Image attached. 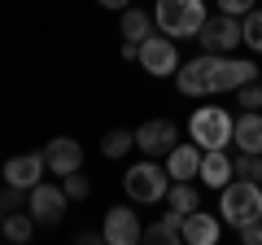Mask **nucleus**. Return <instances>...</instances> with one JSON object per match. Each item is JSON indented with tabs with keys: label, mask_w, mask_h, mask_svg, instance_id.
Instances as JSON below:
<instances>
[{
	"label": "nucleus",
	"mask_w": 262,
	"mask_h": 245,
	"mask_svg": "<svg viewBox=\"0 0 262 245\" xmlns=\"http://www.w3.org/2000/svg\"><path fill=\"white\" fill-rule=\"evenodd\" d=\"M206 0H158V9H153V27L170 39H188L201 31L206 22Z\"/></svg>",
	"instance_id": "f257e3e1"
},
{
	"label": "nucleus",
	"mask_w": 262,
	"mask_h": 245,
	"mask_svg": "<svg viewBox=\"0 0 262 245\" xmlns=\"http://www.w3.org/2000/svg\"><path fill=\"white\" fill-rule=\"evenodd\" d=\"M219 215L232 228H245V223H253V219H262V184L258 179H241V175H236L232 184H223Z\"/></svg>",
	"instance_id": "f03ea898"
},
{
	"label": "nucleus",
	"mask_w": 262,
	"mask_h": 245,
	"mask_svg": "<svg viewBox=\"0 0 262 245\" xmlns=\"http://www.w3.org/2000/svg\"><path fill=\"white\" fill-rule=\"evenodd\" d=\"M232 127H236V118L227 110H219V105H206V110H196L188 118V136L201 149H227L232 145Z\"/></svg>",
	"instance_id": "7ed1b4c3"
},
{
	"label": "nucleus",
	"mask_w": 262,
	"mask_h": 245,
	"mask_svg": "<svg viewBox=\"0 0 262 245\" xmlns=\"http://www.w3.org/2000/svg\"><path fill=\"white\" fill-rule=\"evenodd\" d=\"M122 189H127V197L131 201H162L166 197V189H170V171L166 167H158L153 158H144V162H136V167L122 175Z\"/></svg>",
	"instance_id": "20e7f679"
},
{
	"label": "nucleus",
	"mask_w": 262,
	"mask_h": 245,
	"mask_svg": "<svg viewBox=\"0 0 262 245\" xmlns=\"http://www.w3.org/2000/svg\"><path fill=\"white\" fill-rule=\"evenodd\" d=\"M219 62L223 53H201L196 62H188L184 70H175V84L184 96H210L219 88Z\"/></svg>",
	"instance_id": "39448f33"
},
{
	"label": "nucleus",
	"mask_w": 262,
	"mask_h": 245,
	"mask_svg": "<svg viewBox=\"0 0 262 245\" xmlns=\"http://www.w3.org/2000/svg\"><path fill=\"white\" fill-rule=\"evenodd\" d=\"M196 39H201L206 53H232L236 44H245V39H241V18L219 9V18H206V22H201Z\"/></svg>",
	"instance_id": "423d86ee"
},
{
	"label": "nucleus",
	"mask_w": 262,
	"mask_h": 245,
	"mask_svg": "<svg viewBox=\"0 0 262 245\" xmlns=\"http://www.w3.org/2000/svg\"><path fill=\"white\" fill-rule=\"evenodd\" d=\"M140 66L149 70L153 79L175 75V70H179V48H175V39H170V35H149V39H140Z\"/></svg>",
	"instance_id": "0eeeda50"
},
{
	"label": "nucleus",
	"mask_w": 262,
	"mask_h": 245,
	"mask_svg": "<svg viewBox=\"0 0 262 245\" xmlns=\"http://www.w3.org/2000/svg\"><path fill=\"white\" fill-rule=\"evenodd\" d=\"M66 189H53V184H44L39 179L35 189L27 193V210L35 215V223H44V228H53V223H61V215H66Z\"/></svg>",
	"instance_id": "6e6552de"
},
{
	"label": "nucleus",
	"mask_w": 262,
	"mask_h": 245,
	"mask_svg": "<svg viewBox=\"0 0 262 245\" xmlns=\"http://www.w3.org/2000/svg\"><path fill=\"white\" fill-rule=\"evenodd\" d=\"M175 122L170 118H149L144 127H136V149H144V158H158V153H170L175 149Z\"/></svg>",
	"instance_id": "1a4fd4ad"
},
{
	"label": "nucleus",
	"mask_w": 262,
	"mask_h": 245,
	"mask_svg": "<svg viewBox=\"0 0 262 245\" xmlns=\"http://www.w3.org/2000/svg\"><path fill=\"white\" fill-rule=\"evenodd\" d=\"M105 241L110 245H136V241H144V228H140V219L131 215L127 206H114V210H105Z\"/></svg>",
	"instance_id": "9d476101"
},
{
	"label": "nucleus",
	"mask_w": 262,
	"mask_h": 245,
	"mask_svg": "<svg viewBox=\"0 0 262 245\" xmlns=\"http://www.w3.org/2000/svg\"><path fill=\"white\" fill-rule=\"evenodd\" d=\"M44 162H48L53 175H70V171L83 167V145L70 140V136H57V140L44 145Z\"/></svg>",
	"instance_id": "9b49d317"
},
{
	"label": "nucleus",
	"mask_w": 262,
	"mask_h": 245,
	"mask_svg": "<svg viewBox=\"0 0 262 245\" xmlns=\"http://www.w3.org/2000/svg\"><path fill=\"white\" fill-rule=\"evenodd\" d=\"M44 153H18V158L5 162V184H18V189H35L39 179H44Z\"/></svg>",
	"instance_id": "f8f14e48"
},
{
	"label": "nucleus",
	"mask_w": 262,
	"mask_h": 245,
	"mask_svg": "<svg viewBox=\"0 0 262 245\" xmlns=\"http://www.w3.org/2000/svg\"><path fill=\"white\" fill-rule=\"evenodd\" d=\"M201 145H175V149L166 153V171H170V179H196L201 175Z\"/></svg>",
	"instance_id": "ddd939ff"
},
{
	"label": "nucleus",
	"mask_w": 262,
	"mask_h": 245,
	"mask_svg": "<svg viewBox=\"0 0 262 245\" xmlns=\"http://www.w3.org/2000/svg\"><path fill=\"white\" fill-rule=\"evenodd\" d=\"M179 236H184V245H214L219 241V219L214 215H201V210H188Z\"/></svg>",
	"instance_id": "4468645a"
},
{
	"label": "nucleus",
	"mask_w": 262,
	"mask_h": 245,
	"mask_svg": "<svg viewBox=\"0 0 262 245\" xmlns=\"http://www.w3.org/2000/svg\"><path fill=\"white\" fill-rule=\"evenodd\" d=\"M253 79H258V66H253V62L223 57V62H219V88H214V92H236V88L253 84Z\"/></svg>",
	"instance_id": "2eb2a0df"
},
{
	"label": "nucleus",
	"mask_w": 262,
	"mask_h": 245,
	"mask_svg": "<svg viewBox=\"0 0 262 245\" xmlns=\"http://www.w3.org/2000/svg\"><path fill=\"white\" fill-rule=\"evenodd\" d=\"M232 145H241V153H262V110H245L236 118Z\"/></svg>",
	"instance_id": "dca6fc26"
},
{
	"label": "nucleus",
	"mask_w": 262,
	"mask_h": 245,
	"mask_svg": "<svg viewBox=\"0 0 262 245\" xmlns=\"http://www.w3.org/2000/svg\"><path fill=\"white\" fill-rule=\"evenodd\" d=\"M201 179H206L210 189H223V184L236 179V167L227 158V149H206L201 153Z\"/></svg>",
	"instance_id": "f3484780"
},
{
	"label": "nucleus",
	"mask_w": 262,
	"mask_h": 245,
	"mask_svg": "<svg viewBox=\"0 0 262 245\" xmlns=\"http://www.w3.org/2000/svg\"><path fill=\"white\" fill-rule=\"evenodd\" d=\"M179 228H184V210L170 206L158 223L144 228V241H149V245H179V241H184V236H179Z\"/></svg>",
	"instance_id": "a211bd4d"
},
{
	"label": "nucleus",
	"mask_w": 262,
	"mask_h": 245,
	"mask_svg": "<svg viewBox=\"0 0 262 245\" xmlns=\"http://www.w3.org/2000/svg\"><path fill=\"white\" fill-rule=\"evenodd\" d=\"M31 232H35V215H18V210H9L5 215V223H0V236L5 241H31Z\"/></svg>",
	"instance_id": "6ab92c4d"
},
{
	"label": "nucleus",
	"mask_w": 262,
	"mask_h": 245,
	"mask_svg": "<svg viewBox=\"0 0 262 245\" xmlns=\"http://www.w3.org/2000/svg\"><path fill=\"white\" fill-rule=\"evenodd\" d=\"M153 35V22H149V13L144 9H122V39H149Z\"/></svg>",
	"instance_id": "aec40b11"
},
{
	"label": "nucleus",
	"mask_w": 262,
	"mask_h": 245,
	"mask_svg": "<svg viewBox=\"0 0 262 245\" xmlns=\"http://www.w3.org/2000/svg\"><path fill=\"white\" fill-rule=\"evenodd\" d=\"M166 201H170L175 210H184V215H188V210H196V189L188 184V179H170V189H166Z\"/></svg>",
	"instance_id": "412c9836"
},
{
	"label": "nucleus",
	"mask_w": 262,
	"mask_h": 245,
	"mask_svg": "<svg viewBox=\"0 0 262 245\" xmlns=\"http://www.w3.org/2000/svg\"><path fill=\"white\" fill-rule=\"evenodd\" d=\"M127 149H136V132H110V136L101 140V153H105L110 162H118Z\"/></svg>",
	"instance_id": "4be33fe9"
},
{
	"label": "nucleus",
	"mask_w": 262,
	"mask_h": 245,
	"mask_svg": "<svg viewBox=\"0 0 262 245\" xmlns=\"http://www.w3.org/2000/svg\"><path fill=\"white\" fill-rule=\"evenodd\" d=\"M241 39L253 48V53H262V9H249L241 22Z\"/></svg>",
	"instance_id": "5701e85b"
},
{
	"label": "nucleus",
	"mask_w": 262,
	"mask_h": 245,
	"mask_svg": "<svg viewBox=\"0 0 262 245\" xmlns=\"http://www.w3.org/2000/svg\"><path fill=\"white\" fill-rule=\"evenodd\" d=\"M232 167H236L241 179H258V184H262V153H241Z\"/></svg>",
	"instance_id": "b1692460"
},
{
	"label": "nucleus",
	"mask_w": 262,
	"mask_h": 245,
	"mask_svg": "<svg viewBox=\"0 0 262 245\" xmlns=\"http://www.w3.org/2000/svg\"><path fill=\"white\" fill-rule=\"evenodd\" d=\"M61 179H66L61 189H66V197H70V201H83L88 193H92V184L83 179V171H70V175H61Z\"/></svg>",
	"instance_id": "393cba45"
},
{
	"label": "nucleus",
	"mask_w": 262,
	"mask_h": 245,
	"mask_svg": "<svg viewBox=\"0 0 262 245\" xmlns=\"http://www.w3.org/2000/svg\"><path fill=\"white\" fill-rule=\"evenodd\" d=\"M236 101H241V110H262V84L253 79V84L236 88Z\"/></svg>",
	"instance_id": "a878e982"
},
{
	"label": "nucleus",
	"mask_w": 262,
	"mask_h": 245,
	"mask_svg": "<svg viewBox=\"0 0 262 245\" xmlns=\"http://www.w3.org/2000/svg\"><path fill=\"white\" fill-rule=\"evenodd\" d=\"M22 197H27V189H18V184H5V189H0V206L5 210H18Z\"/></svg>",
	"instance_id": "bb28decb"
},
{
	"label": "nucleus",
	"mask_w": 262,
	"mask_h": 245,
	"mask_svg": "<svg viewBox=\"0 0 262 245\" xmlns=\"http://www.w3.org/2000/svg\"><path fill=\"white\" fill-rule=\"evenodd\" d=\"M236 232H241V241H245V245H262V219H253V223L236 228Z\"/></svg>",
	"instance_id": "cd10ccee"
},
{
	"label": "nucleus",
	"mask_w": 262,
	"mask_h": 245,
	"mask_svg": "<svg viewBox=\"0 0 262 245\" xmlns=\"http://www.w3.org/2000/svg\"><path fill=\"white\" fill-rule=\"evenodd\" d=\"M253 5H258V0H219V9H223V13H236V18H245Z\"/></svg>",
	"instance_id": "c85d7f7f"
},
{
	"label": "nucleus",
	"mask_w": 262,
	"mask_h": 245,
	"mask_svg": "<svg viewBox=\"0 0 262 245\" xmlns=\"http://www.w3.org/2000/svg\"><path fill=\"white\" fill-rule=\"evenodd\" d=\"M79 241H83V245H96V241H105V232H92V228H83V232H79Z\"/></svg>",
	"instance_id": "c756f323"
},
{
	"label": "nucleus",
	"mask_w": 262,
	"mask_h": 245,
	"mask_svg": "<svg viewBox=\"0 0 262 245\" xmlns=\"http://www.w3.org/2000/svg\"><path fill=\"white\" fill-rule=\"evenodd\" d=\"M96 5H105V9H127L131 0H96Z\"/></svg>",
	"instance_id": "7c9ffc66"
},
{
	"label": "nucleus",
	"mask_w": 262,
	"mask_h": 245,
	"mask_svg": "<svg viewBox=\"0 0 262 245\" xmlns=\"http://www.w3.org/2000/svg\"><path fill=\"white\" fill-rule=\"evenodd\" d=\"M5 215H9V210H5V206H0V223H5Z\"/></svg>",
	"instance_id": "2f4dec72"
},
{
	"label": "nucleus",
	"mask_w": 262,
	"mask_h": 245,
	"mask_svg": "<svg viewBox=\"0 0 262 245\" xmlns=\"http://www.w3.org/2000/svg\"><path fill=\"white\" fill-rule=\"evenodd\" d=\"M258 5H262V0H258Z\"/></svg>",
	"instance_id": "473e14b6"
}]
</instances>
